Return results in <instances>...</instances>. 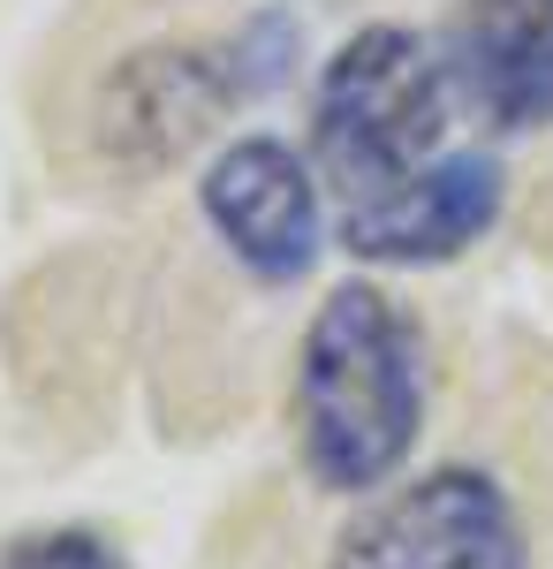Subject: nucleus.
I'll return each instance as SVG.
<instances>
[{
  "instance_id": "f257e3e1",
  "label": "nucleus",
  "mask_w": 553,
  "mask_h": 569,
  "mask_svg": "<svg viewBox=\"0 0 553 569\" xmlns=\"http://www.w3.org/2000/svg\"><path fill=\"white\" fill-rule=\"evenodd\" d=\"M432 350L418 311L380 281H341L311 311L296 350V456L319 493L372 501L402 479V463L425 440Z\"/></svg>"
},
{
  "instance_id": "f03ea898",
  "label": "nucleus",
  "mask_w": 553,
  "mask_h": 569,
  "mask_svg": "<svg viewBox=\"0 0 553 569\" xmlns=\"http://www.w3.org/2000/svg\"><path fill=\"white\" fill-rule=\"evenodd\" d=\"M296 16L289 8H258L220 39H168L137 46L107 69L91 137L122 176H160L174 160H190L205 137L235 114L258 107L296 77Z\"/></svg>"
},
{
  "instance_id": "7ed1b4c3",
  "label": "nucleus",
  "mask_w": 553,
  "mask_h": 569,
  "mask_svg": "<svg viewBox=\"0 0 553 569\" xmlns=\"http://www.w3.org/2000/svg\"><path fill=\"white\" fill-rule=\"evenodd\" d=\"M463 107L448 46L410 23H364L334 46L311 84V168L341 198H380L402 176L448 152V122Z\"/></svg>"
},
{
  "instance_id": "20e7f679",
  "label": "nucleus",
  "mask_w": 553,
  "mask_h": 569,
  "mask_svg": "<svg viewBox=\"0 0 553 569\" xmlns=\"http://www.w3.org/2000/svg\"><path fill=\"white\" fill-rule=\"evenodd\" d=\"M326 569H531V531L509 486L477 463H440L380 486L349 517Z\"/></svg>"
},
{
  "instance_id": "39448f33",
  "label": "nucleus",
  "mask_w": 553,
  "mask_h": 569,
  "mask_svg": "<svg viewBox=\"0 0 553 569\" xmlns=\"http://www.w3.org/2000/svg\"><path fill=\"white\" fill-rule=\"evenodd\" d=\"M198 213L220 236V251L265 289L303 281L326 251V198L319 168L303 160L289 137H228L205 176H198Z\"/></svg>"
},
{
  "instance_id": "423d86ee",
  "label": "nucleus",
  "mask_w": 553,
  "mask_h": 569,
  "mask_svg": "<svg viewBox=\"0 0 553 569\" xmlns=\"http://www.w3.org/2000/svg\"><path fill=\"white\" fill-rule=\"evenodd\" d=\"M501 206H509V176L493 152H440L394 190L341 206V251L364 266H386V273L448 266L493 236Z\"/></svg>"
},
{
  "instance_id": "0eeeda50",
  "label": "nucleus",
  "mask_w": 553,
  "mask_h": 569,
  "mask_svg": "<svg viewBox=\"0 0 553 569\" xmlns=\"http://www.w3.org/2000/svg\"><path fill=\"white\" fill-rule=\"evenodd\" d=\"M448 61L463 107H477L501 137L553 122V0H463Z\"/></svg>"
},
{
  "instance_id": "6e6552de",
  "label": "nucleus",
  "mask_w": 553,
  "mask_h": 569,
  "mask_svg": "<svg viewBox=\"0 0 553 569\" xmlns=\"http://www.w3.org/2000/svg\"><path fill=\"white\" fill-rule=\"evenodd\" d=\"M0 569H129L114 539H99L84 525H53V531H23L0 547Z\"/></svg>"
}]
</instances>
